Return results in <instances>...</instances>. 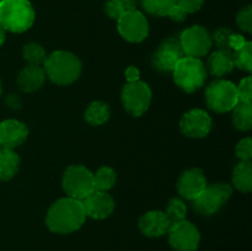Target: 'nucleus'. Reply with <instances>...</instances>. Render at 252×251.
<instances>
[{
  "label": "nucleus",
  "mask_w": 252,
  "mask_h": 251,
  "mask_svg": "<svg viewBox=\"0 0 252 251\" xmlns=\"http://www.w3.org/2000/svg\"><path fill=\"white\" fill-rule=\"evenodd\" d=\"M86 214L81 201L63 197L51 204L46 214V225L54 234H70L85 224Z\"/></svg>",
  "instance_id": "f257e3e1"
},
{
  "label": "nucleus",
  "mask_w": 252,
  "mask_h": 251,
  "mask_svg": "<svg viewBox=\"0 0 252 251\" xmlns=\"http://www.w3.org/2000/svg\"><path fill=\"white\" fill-rule=\"evenodd\" d=\"M43 69L52 83L59 86H68L80 78L83 63L71 52L56 51L47 56Z\"/></svg>",
  "instance_id": "f03ea898"
},
{
  "label": "nucleus",
  "mask_w": 252,
  "mask_h": 251,
  "mask_svg": "<svg viewBox=\"0 0 252 251\" xmlns=\"http://www.w3.org/2000/svg\"><path fill=\"white\" fill-rule=\"evenodd\" d=\"M36 12L30 0H0V25L5 31L22 33L33 25Z\"/></svg>",
  "instance_id": "7ed1b4c3"
},
{
  "label": "nucleus",
  "mask_w": 252,
  "mask_h": 251,
  "mask_svg": "<svg viewBox=\"0 0 252 251\" xmlns=\"http://www.w3.org/2000/svg\"><path fill=\"white\" fill-rule=\"evenodd\" d=\"M207 73L206 65L201 58L186 57L180 59L172 70L174 81L185 93L192 94L202 88L206 83Z\"/></svg>",
  "instance_id": "20e7f679"
},
{
  "label": "nucleus",
  "mask_w": 252,
  "mask_h": 251,
  "mask_svg": "<svg viewBox=\"0 0 252 251\" xmlns=\"http://www.w3.org/2000/svg\"><path fill=\"white\" fill-rule=\"evenodd\" d=\"M204 97L209 110L217 113L230 112L239 103L236 85L224 79L212 81L206 88Z\"/></svg>",
  "instance_id": "39448f33"
},
{
  "label": "nucleus",
  "mask_w": 252,
  "mask_h": 251,
  "mask_svg": "<svg viewBox=\"0 0 252 251\" xmlns=\"http://www.w3.org/2000/svg\"><path fill=\"white\" fill-rule=\"evenodd\" d=\"M62 186L66 196L83 201L95 191L94 174L84 165H70L64 171Z\"/></svg>",
  "instance_id": "423d86ee"
},
{
  "label": "nucleus",
  "mask_w": 252,
  "mask_h": 251,
  "mask_svg": "<svg viewBox=\"0 0 252 251\" xmlns=\"http://www.w3.org/2000/svg\"><path fill=\"white\" fill-rule=\"evenodd\" d=\"M233 194V186L225 182L207 185L206 189L192 201V207L201 216H213Z\"/></svg>",
  "instance_id": "0eeeda50"
},
{
  "label": "nucleus",
  "mask_w": 252,
  "mask_h": 251,
  "mask_svg": "<svg viewBox=\"0 0 252 251\" xmlns=\"http://www.w3.org/2000/svg\"><path fill=\"white\" fill-rule=\"evenodd\" d=\"M153 93L150 86L142 80L127 83L121 91V102L129 115L140 117L152 103Z\"/></svg>",
  "instance_id": "6e6552de"
},
{
  "label": "nucleus",
  "mask_w": 252,
  "mask_h": 251,
  "mask_svg": "<svg viewBox=\"0 0 252 251\" xmlns=\"http://www.w3.org/2000/svg\"><path fill=\"white\" fill-rule=\"evenodd\" d=\"M117 30L121 37L127 42L139 43L149 34V22L139 10H127L118 17Z\"/></svg>",
  "instance_id": "1a4fd4ad"
},
{
  "label": "nucleus",
  "mask_w": 252,
  "mask_h": 251,
  "mask_svg": "<svg viewBox=\"0 0 252 251\" xmlns=\"http://www.w3.org/2000/svg\"><path fill=\"white\" fill-rule=\"evenodd\" d=\"M179 41L185 56L193 58H201L208 54L213 46L212 34L201 25H193L185 29L180 34Z\"/></svg>",
  "instance_id": "9d476101"
},
{
  "label": "nucleus",
  "mask_w": 252,
  "mask_h": 251,
  "mask_svg": "<svg viewBox=\"0 0 252 251\" xmlns=\"http://www.w3.org/2000/svg\"><path fill=\"white\" fill-rule=\"evenodd\" d=\"M184 57L185 53L179 38L167 37L160 42L157 51L153 54L152 64L160 73H172L177 62Z\"/></svg>",
  "instance_id": "9b49d317"
},
{
  "label": "nucleus",
  "mask_w": 252,
  "mask_h": 251,
  "mask_svg": "<svg viewBox=\"0 0 252 251\" xmlns=\"http://www.w3.org/2000/svg\"><path fill=\"white\" fill-rule=\"evenodd\" d=\"M169 234V244L176 251H196L201 241L198 229L191 221L184 220L172 224Z\"/></svg>",
  "instance_id": "f8f14e48"
},
{
  "label": "nucleus",
  "mask_w": 252,
  "mask_h": 251,
  "mask_svg": "<svg viewBox=\"0 0 252 251\" xmlns=\"http://www.w3.org/2000/svg\"><path fill=\"white\" fill-rule=\"evenodd\" d=\"M212 117L202 108H192L187 111L180 120V130L187 138L199 139L209 134L212 129Z\"/></svg>",
  "instance_id": "ddd939ff"
},
{
  "label": "nucleus",
  "mask_w": 252,
  "mask_h": 251,
  "mask_svg": "<svg viewBox=\"0 0 252 251\" xmlns=\"http://www.w3.org/2000/svg\"><path fill=\"white\" fill-rule=\"evenodd\" d=\"M81 203H83L86 217L96 219V220H101V219L110 217L116 207L115 199L108 192L97 191V189L85 197Z\"/></svg>",
  "instance_id": "4468645a"
},
{
  "label": "nucleus",
  "mask_w": 252,
  "mask_h": 251,
  "mask_svg": "<svg viewBox=\"0 0 252 251\" xmlns=\"http://www.w3.org/2000/svg\"><path fill=\"white\" fill-rule=\"evenodd\" d=\"M207 185L208 182L204 176V172L201 169L192 167L182 172L181 176L179 177L176 187L177 192L182 198L193 201L206 189Z\"/></svg>",
  "instance_id": "2eb2a0df"
},
{
  "label": "nucleus",
  "mask_w": 252,
  "mask_h": 251,
  "mask_svg": "<svg viewBox=\"0 0 252 251\" xmlns=\"http://www.w3.org/2000/svg\"><path fill=\"white\" fill-rule=\"evenodd\" d=\"M29 128L19 120H4L0 122V147L15 148L26 142Z\"/></svg>",
  "instance_id": "dca6fc26"
},
{
  "label": "nucleus",
  "mask_w": 252,
  "mask_h": 251,
  "mask_svg": "<svg viewBox=\"0 0 252 251\" xmlns=\"http://www.w3.org/2000/svg\"><path fill=\"white\" fill-rule=\"evenodd\" d=\"M139 230L149 238H159L165 235L171 228L169 218L162 211H149L139 219Z\"/></svg>",
  "instance_id": "f3484780"
},
{
  "label": "nucleus",
  "mask_w": 252,
  "mask_h": 251,
  "mask_svg": "<svg viewBox=\"0 0 252 251\" xmlns=\"http://www.w3.org/2000/svg\"><path fill=\"white\" fill-rule=\"evenodd\" d=\"M46 79L43 66L27 64L17 75V86L22 93L31 94L39 90L46 83Z\"/></svg>",
  "instance_id": "a211bd4d"
},
{
  "label": "nucleus",
  "mask_w": 252,
  "mask_h": 251,
  "mask_svg": "<svg viewBox=\"0 0 252 251\" xmlns=\"http://www.w3.org/2000/svg\"><path fill=\"white\" fill-rule=\"evenodd\" d=\"M234 65L233 52L228 49H217L212 52L207 61V73L216 78H223L233 71Z\"/></svg>",
  "instance_id": "6ab92c4d"
},
{
  "label": "nucleus",
  "mask_w": 252,
  "mask_h": 251,
  "mask_svg": "<svg viewBox=\"0 0 252 251\" xmlns=\"http://www.w3.org/2000/svg\"><path fill=\"white\" fill-rule=\"evenodd\" d=\"M20 157L14 149L0 147V180L9 181L17 174Z\"/></svg>",
  "instance_id": "aec40b11"
},
{
  "label": "nucleus",
  "mask_w": 252,
  "mask_h": 251,
  "mask_svg": "<svg viewBox=\"0 0 252 251\" xmlns=\"http://www.w3.org/2000/svg\"><path fill=\"white\" fill-rule=\"evenodd\" d=\"M233 186L243 193H249L252 189V164L251 161H240L235 165L231 176Z\"/></svg>",
  "instance_id": "412c9836"
},
{
  "label": "nucleus",
  "mask_w": 252,
  "mask_h": 251,
  "mask_svg": "<svg viewBox=\"0 0 252 251\" xmlns=\"http://www.w3.org/2000/svg\"><path fill=\"white\" fill-rule=\"evenodd\" d=\"M111 116L110 106L102 101H93L84 113V118L91 126H102Z\"/></svg>",
  "instance_id": "4be33fe9"
},
{
  "label": "nucleus",
  "mask_w": 252,
  "mask_h": 251,
  "mask_svg": "<svg viewBox=\"0 0 252 251\" xmlns=\"http://www.w3.org/2000/svg\"><path fill=\"white\" fill-rule=\"evenodd\" d=\"M231 120L236 129L241 132H249L252 128V103L239 102L233 108Z\"/></svg>",
  "instance_id": "5701e85b"
},
{
  "label": "nucleus",
  "mask_w": 252,
  "mask_h": 251,
  "mask_svg": "<svg viewBox=\"0 0 252 251\" xmlns=\"http://www.w3.org/2000/svg\"><path fill=\"white\" fill-rule=\"evenodd\" d=\"M116 181H117V174L111 166H101L96 174H94V184H95V189L97 191L108 192L115 186Z\"/></svg>",
  "instance_id": "b1692460"
},
{
  "label": "nucleus",
  "mask_w": 252,
  "mask_h": 251,
  "mask_svg": "<svg viewBox=\"0 0 252 251\" xmlns=\"http://www.w3.org/2000/svg\"><path fill=\"white\" fill-rule=\"evenodd\" d=\"M47 56L46 49L36 42H30L22 47V57L30 65H43Z\"/></svg>",
  "instance_id": "393cba45"
},
{
  "label": "nucleus",
  "mask_w": 252,
  "mask_h": 251,
  "mask_svg": "<svg viewBox=\"0 0 252 251\" xmlns=\"http://www.w3.org/2000/svg\"><path fill=\"white\" fill-rule=\"evenodd\" d=\"M176 5V0H142V6L149 15L158 17L167 16Z\"/></svg>",
  "instance_id": "a878e982"
},
{
  "label": "nucleus",
  "mask_w": 252,
  "mask_h": 251,
  "mask_svg": "<svg viewBox=\"0 0 252 251\" xmlns=\"http://www.w3.org/2000/svg\"><path fill=\"white\" fill-rule=\"evenodd\" d=\"M234 65L239 69L250 73L252 70V43L246 41V43L238 51L233 52Z\"/></svg>",
  "instance_id": "bb28decb"
},
{
  "label": "nucleus",
  "mask_w": 252,
  "mask_h": 251,
  "mask_svg": "<svg viewBox=\"0 0 252 251\" xmlns=\"http://www.w3.org/2000/svg\"><path fill=\"white\" fill-rule=\"evenodd\" d=\"M165 214H166L167 218H169L171 225L172 224L184 220V219H186L187 214L186 203H185L181 198H177V197L171 198L169 201V203H167V208Z\"/></svg>",
  "instance_id": "cd10ccee"
},
{
  "label": "nucleus",
  "mask_w": 252,
  "mask_h": 251,
  "mask_svg": "<svg viewBox=\"0 0 252 251\" xmlns=\"http://www.w3.org/2000/svg\"><path fill=\"white\" fill-rule=\"evenodd\" d=\"M238 100L241 103H252V78L246 76L236 85Z\"/></svg>",
  "instance_id": "c85d7f7f"
},
{
  "label": "nucleus",
  "mask_w": 252,
  "mask_h": 251,
  "mask_svg": "<svg viewBox=\"0 0 252 251\" xmlns=\"http://www.w3.org/2000/svg\"><path fill=\"white\" fill-rule=\"evenodd\" d=\"M236 25L239 29L246 33L252 32V6L246 5L245 7L240 10L236 15Z\"/></svg>",
  "instance_id": "c756f323"
},
{
  "label": "nucleus",
  "mask_w": 252,
  "mask_h": 251,
  "mask_svg": "<svg viewBox=\"0 0 252 251\" xmlns=\"http://www.w3.org/2000/svg\"><path fill=\"white\" fill-rule=\"evenodd\" d=\"M233 30L229 27H219L214 31L213 36H212V42H214L218 49H229V38H230Z\"/></svg>",
  "instance_id": "7c9ffc66"
},
{
  "label": "nucleus",
  "mask_w": 252,
  "mask_h": 251,
  "mask_svg": "<svg viewBox=\"0 0 252 251\" xmlns=\"http://www.w3.org/2000/svg\"><path fill=\"white\" fill-rule=\"evenodd\" d=\"M235 154L240 161H251L252 157V139L250 137L239 140L235 147Z\"/></svg>",
  "instance_id": "2f4dec72"
},
{
  "label": "nucleus",
  "mask_w": 252,
  "mask_h": 251,
  "mask_svg": "<svg viewBox=\"0 0 252 251\" xmlns=\"http://www.w3.org/2000/svg\"><path fill=\"white\" fill-rule=\"evenodd\" d=\"M176 4L189 15L199 11L204 5V0H176Z\"/></svg>",
  "instance_id": "473e14b6"
},
{
  "label": "nucleus",
  "mask_w": 252,
  "mask_h": 251,
  "mask_svg": "<svg viewBox=\"0 0 252 251\" xmlns=\"http://www.w3.org/2000/svg\"><path fill=\"white\" fill-rule=\"evenodd\" d=\"M103 9H105L106 15H107L110 19H113V20H118V17L126 11L120 4H117V2L113 1V0H107Z\"/></svg>",
  "instance_id": "72a5a7b5"
},
{
  "label": "nucleus",
  "mask_w": 252,
  "mask_h": 251,
  "mask_svg": "<svg viewBox=\"0 0 252 251\" xmlns=\"http://www.w3.org/2000/svg\"><path fill=\"white\" fill-rule=\"evenodd\" d=\"M245 43H246V39L244 38V36L233 32L230 38H229V49H230L231 52H235L238 51V49H240Z\"/></svg>",
  "instance_id": "f704fd0d"
},
{
  "label": "nucleus",
  "mask_w": 252,
  "mask_h": 251,
  "mask_svg": "<svg viewBox=\"0 0 252 251\" xmlns=\"http://www.w3.org/2000/svg\"><path fill=\"white\" fill-rule=\"evenodd\" d=\"M167 16H169L170 19L172 20V21L182 22V21H185V20H186L187 14L184 11V10L181 9V7L179 6V5L176 4L174 7H172L171 10H170V12L167 14Z\"/></svg>",
  "instance_id": "c9c22d12"
},
{
  "label": "nucleus",
  "mask_w": 252,
  "mask_h": 251,
  "mask_svg": "<svg viewBox=\"0 0 252 251\" xmlns=\"http://www.w3.org/2000/svg\"><path fill=\"white\" fill-rule=\"evenodd\" d=\"M5 105L9 108H11V110L17 111L21 108L22 101L20 98V96L16 95V94H10V95H7L5 97Z\"/></svg>",
  "instance_id": "e433bc0d"
},
{
  "label": "nucleus",
  "mask_w": 252,
  "mask_h": 251,
  "mask_svg": "<svg viewBox=\"0 0 252 251\" xmlns=\"http://www.w3.org/2000/svg\"><path fill=\"white\" fill-rule=\"evenodd\" d=\"M125 76L127 83H134V81L140 80V70L134 65H129L125 70Z\"/></svg>",
  "instance_id": "4c0bfd02"
},
{
  "label": "nucleus",
  "mask_w": 252,
  "mask_h": 251,
  "mask_svg": "<svg viewBox=\"0 0 252 251\" xmlns=\"http://www.w3.org/2000/svg\"><path fill=\"white\" fill-rule=\"evenodd\" d=\"M113 1H116L117 4H120L121 6L123 7V9L127 11V10H132V9H135V6H137V2L138 0H113Z\"/></svg>",
  "instance_id": "58836bf2"
},
{
  "label": "nucleus",
  "mask_w": 252,
  "mask_h": 251,
  "mask_svg": "<svg viewBox=\"0 0 252 251\" xmlns=\"http://www.w3.org/2000/svg\"><path fill=\"white\" fill-rule=\"evenodd\" d=\"M5 39H6V31H5V30L1 27V25H0V47L4 44Z\"/></svg>",
  "instance_id": "ea45409f"
},
{
  "label": "nucleus",
  "mask_w": 252,
  "mask_h": 251,
  "mask_svg": "<svg viewBox=\"0 0 252 251\" xmlns=\"http://www.w3.org/2000/svg\"><path fill=\"white\" fill-rule=\"evenodd\" d=\"M2 94V84H1V79H0V97H1Z\"/></svg>",
  "instance_id": "a19ab883"
}]
</instances>
